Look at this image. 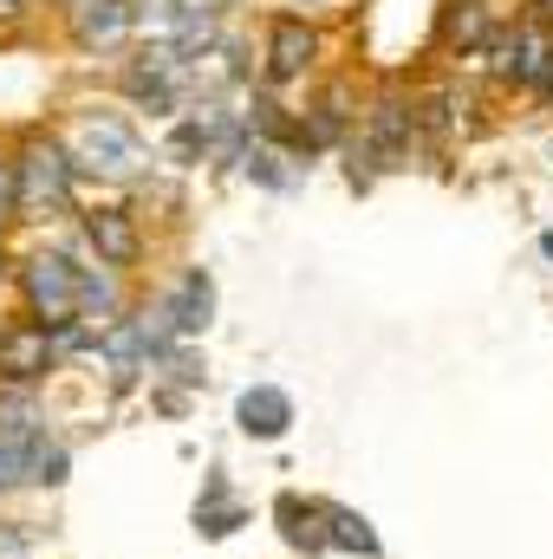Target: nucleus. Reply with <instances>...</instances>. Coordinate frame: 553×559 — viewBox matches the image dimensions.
<instances>
[{
    "label": "nucleus",
    "instance_id": "obj_1",
    "mask_svg": "<svg viewBox=\"0 0 553 559\" xmlns=\"http://www.w3.org/2000/svg\"><path fill=\"white\" fill-rule=\"evenodd\" d=\"M66 195H72V163H66V150L33 143V150L20 156V176H13V209L46 222V215L66 209Z\"/></svg>",
    "mask_w": 553,
    "mask_h": 559
},
{
    "label": "nucleus",
    "instance_id": "obj_2",
    "mask_svg": "<svg viewBox=\"0 0 553 559\" xmlns=\"http://www.w3.org/2000/svg\"><path fill=\"white\" fill-rule=\"evenodd\" d=\"M72 286H79V267L66 254H33L26 261V299H33L39 325H66L72 319Z\"/></svg>",
    "mask_w": 553,
    "mask_h": 559
},
{
    "label": "nucleus",
    "instance_id": "obj_3",
    "mask_svg": "<svg viewBox=\"0 0 553 559\" xmlns=\"http://www.w3.org/2000/svg\"><path fill=\"white\" fill-rule=\"evenodd\" d=\"M79 156H85V169H105V176H131L143 163L138 138H131L118 118H92V124L79 131Z\"/></svg>",
    "mask_w": 553,
    "mask_h": 559
},
{
    "label": "nucleus",
    "instance_id": "obj_4",
    "mask_svg": "<svg viewBox=\"0 0 553 559\" xmlns=\"http://www.w3.org/2000/svg\"><path fill=\"white\" fill-rule=\"evenodd\" d=\"M85 235H92V248H98L105 267H131L138 261V228H131L125 209H92L85 215Z\"/></svg>",
    "mask_w": 553,
    "mask_h": 559
},
{
    "label": "nucleus",
    "instance_id": "obj_5",
    "mask_svg": "<svg viewBox=\"0 0 553 559\" xmlns=\"http://www.w3.org/2000/svg\"><path fill=\"white\" fill-rule=\"evenodd\" d=\"M46 365H52L46 325H20V332L0 338V371H7V378H46Z\"/></svg>",
    "mask_w": 553,
    "mask_h": 559
},
{
    "label": "nucleus",
    "instance_id": "obj_6",
    "mask_svg": "<svg viewBox=\"0 0 553 559\" xmlns=\"http://www.w3.org/2000/svg\"><path fill=\"white\" fill-rule=\"evenodd\" d=\"M39 442H46V436H39L33 417H0V488L26 481V462H33Z\"/></svg>",
    "mask_w": 553,
    "mask_h": 559
},
{
    "label": "nucleus",
    "instance_id": "obj_7",
    "mask_svg": "<svg viewBox=\"0 0 553 559\" xmlns=\"http://www.w3.org/2000/svg\"><path fill=\"white\" fill-rule=\"evenodd\" d=\"M209 312H215V286H209V274H183L176 299L163 306L169 332H202V325H209Z\"/></svg>",
    "mask_w": 553,
    "mask_h": 559
},
{
    "label": "nucleus",
    "instance_id": "obj_8",
    "mask_svg": "<svg viewBox=\"0 0 553 559\" xmlns=\"http://www.w3.org/2000/svg\"><path fill=\"white\" fill-rule=\"evenodd\" d=\"M235 417H242V429H248V436H280V429L293 423V404L280 397L274 384H255V391H242Z\"/></svg>",
    "mask_w": 553,
    "mask_h": 559
},
{
    "label": "nucleus",
    "instance_id": "obj_9",
    "mask_svg": "<svg viewBox=\"0 0 553 559\" xmlns=\"http://www.w3.org/2000/svg\"><path fill=\"white\" fill-rule=\"evenodd\" d=\"M548 59H553V39L541 33V26H521L502 66H508V72H515L521 85H541V79H548Z\"/></svg>",
    "mask_w": 553,
    "mask_h": 559
},
{
    "label": "nucleus",
    "instance_id": "obj_10",
    "mask_svg": "<svg viewBox=\"0 0 553 559\" xmlns=\"http://www.w3.org/2000/svg\"><path fill=\"white\" fill-rule=\"evenodd\" d=\"M125 26H131V7H125V0H85V7H79V39L111 46Z\"/></svg>",
    "mask_w": 553,
    "mask_h": 559
},
{
    "label": "nucleus",
    "instance_id": "obj_11",
    "mask_svg": "<svg viewBox=\"0 0 553 559\" xmlns=\"http://www.w3.org/2000/svg\"><path fill=\"white\" fill-rule=\"evenodd\" d=\"M306 59H313V33H306L299 20H280L274 26V79L306 72Z\"/></svg>",
    "mask_w": 553,
    "mask_h": 559
},
{
    "label": "nucleus",
    "instance_id": "obj_12",
    "mask_svg": "<svg viewBox=\"0 0 553 559\" xmlns=\"http://www.w3.org/2000/svg\"><path fill=\"white\" fill-rule=\"evenodd\" d=\"M105 345H111V358H118V371L131 378V371H138V358L150 352V338H143V319H131V325H118V332H111Z\"/></svg>",
    "mask_w": 553,
    "mask_h": 559
},
{
    "label": "nucleus",
    "instance_id": "obj_13",
    "mask_svg": "<svg viewBox=\"0 0 553 559\" xmlns=\"http://www.w3.org/2000/svg\"><path fill=\"white\" fill-rule=\"evenodd\" d=\"M111 306H118L111 280L105 274H79V286H72V312H111Z\"/></svg>",
    "mask_w": 553,
    "mask_h": 559
},
{
    "label": "nucleus",
    "instance_id": "obj_14",
    "mask_svg": "<svg viewBox=\"0 0 553 559\" xmlns=\"http://www.w3.org/2000/svg\"><path fill=\"white\" fill-rule=\"evenodd\" d=\"M332 527H339V534H332L339 547H358V554H378V534H372L365 521H352V514H332Z\"/></svg>",
    "mask_w": 553,
    "mask_h": 559
},
{
    "label": "nucleus",
    "instance_id": "obj_15",
    "mask_svg": "<svg viewBox=\"0 0 553 559\" xmlns=\"http://www.w3.org/2000/svg\"><path fill=\"white\" fill-rule=\"evenodd\" d=\"M7 209H13V176L0 169V222H7Z\"/></svg>",
    "mask_w": 553,
    "mask_h": 559
},
{
    "label": "nucleus",
    "instance_id": "obj_16",
    "mask_svg": "<svg viewBox=\"0 0 553 559\" xmlns=\"http://www.w3.org/2000/svg\"><path fill=\"white\" fill-rule=\"evenodd\" d=\"M13 7H20V0H0V13H13Z\"/></svg>",
    "mask_w": 553,
    "mask_h": 559
},
{
    "label": "nucleus",
    "instance_id": "obj_17",
    "mask_svg": "<svg viewBox=\"0 0 553 559\" xmlns=\"http://www.w3.org/2000/svg\"><path fill=\"white\" fill-rule=\"evenodd\" d=\"M541 248H548V254H553V235H548V241H541Z\"/></svg>",
    "mask_w": 553,
    "mask_h": 559
}]
</instances>
